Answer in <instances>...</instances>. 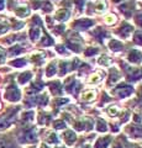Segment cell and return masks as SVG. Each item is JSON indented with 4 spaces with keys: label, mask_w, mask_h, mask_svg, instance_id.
Wrapping results in <instances>:
<instances>
[{
    "label": "cell",
    "mask_w": 142,
    "mask_h": 148,
    "mask_svg": "<svg viewBox=\"0 0 142 148\" xmlns=\"http://www.w3.org/2000/svg\"><path fill=\"white\" fill-rule=\"evenodd\" d=\"M30 34H31V38L35 41V40H37V38H38V36H40V30H38V29H36V27H34V29L31 30Z\"/></svg>",
    "instance_id": "cell-3"
},
{
    "label": "cell",
    "mask_w": 142,
    "mask_h": 148,
    "mask_svg": "<svg viewBox=\"0 0 142 148\" xmlns=\"http://www.w3.org/2000/svg\"><path fill=\"white\" fill-rule=\"evenodd\" d=\"M4 8V0H0V10Z\"/></svg>",
    "instance_id": "cell-11"
},
{
    "label": "cell",
    "mask_w": 142,
    "mask_h": 148,
    "mask_svg": "<svg viewBox=\"0 0 142 148\" xmlns=\"http://www.w3.org/2000/svg\"><path fill=\"white\" fill-rule=\"evenodd\" d=\"M16 14H17V15H19V16H27V15H29V9H27L26 6H20L19 9H17V10H16Z\"/></svg>",
    "instance_id": "cell-2"
},
{
    "label": "cell",
    "mask_w": 142,
    "mask_h": 148,
    "mask_svg": "<svg viewBox=\"0 0 142 148\" xmlns=\"http://www.w3.org/2000/svg\"><path fill=\"white\" fill-rule=\"evenodd\" d=\"M0 148H12L10 143H8L5 141H0Z\"/></svg>",
    "instance_id": "cell-8"
},
{
    "label": "cell",
    "mask_w": 142,
    "mask_h": 148,
    "mask_svg": "<svg viewBox=\"0 0 142 148\" xmlns=\"http://www.w3.org/2000/svg\"><path fill=\"white\" fill-rule=\"evenodd\" d=\"M20 47H19V46H16V47H14V48H11V53L12 54H15V53H17V52H20Z\"/></svg>",
    "instance_id": "cell-10"
},
{
    "label": "cell",
    "mask_w": 142,
    "mask_h": 148,
    "mask_svg": "<svg viewBox=\"0 0 142 148\" xmlns=\"http://www.w3.org/2000/svg\"><path fill=\"white\" fill-rule=\"evenodd\" d=\"M52 64V66H49L48 67V75H53V72L54 71H56V64H54V63H51Z\"/></svg>",
    "instance_id": "cell-7"
},
{
    "label": "cell",
    "mask_w": 142,
    "mask_h": 148,
    "mask_svg": "<svg viewBox=\"0 0 142 148\" xmlns=\"http://www.w3.org/2000/svg\"><path fill=\"white\" fill-rule=\"evenodd\" d=\"M11 64H12V66H15V67H21V66H24V64H25V59H19V61H14Z\"/></svg>",
    "instance_id": "cell-6"
},
{
    "label": "cell",
    "mask_w": 142,
    "mask_h": 148,
    "mask_svg": "<svg viewBox=\"0 0 142 148\" xmlns=\"http://www.w3.org/2000/svg\"><path fill=\"white\" fill-rule=\"evenodd\" d=\"M6 98L9 100H12V101H15L20 98V95H19V91L16 90V88L15 86H10L9 88V90L6 91Z\"/></svg>",
    "instance_id": "cell-1"
},
{
    "label": "cell",
    "mask_w": 142,
    "mask_h": 148,
    "mask_svg": "<svg viewBox=\"0 0 142 148\" xmlns=\"http://www.w3.org/2000/svg\"><path fill=\"white\" fill-rule=\"evenodd\" d=\"M85 95H83V99H85V100H91L95 96V92L94 91H86V92H84Z\"/></svg>",
    "instance_id": "cell-5"
},
{
    "label": "cell",
    "mask_w": 142,
    "mask_h": 148,
    "mask_svg": "<svg viewBox=\"0 0 142 148\" xmlns=\"http://www.w3.org/2000/svg\"><path fill=\"white\" fill-rule=\"evenodd\" d=\"M31 78V73H24V75H21L20 78H19V80H20V83H25V82H27Z\"/></svg>",
    "instance_id": "cell-4"
},
{
    "label": "cell",
    "mask_w": 142,
    "mask_h": 148,
    "mask_svg": "<svg viewBox=\"0 0 142 148\" xmlns=\"http://www.w3.org/2000/svg\"><path fill=\"white\" fill-rule=\"evenodd\" d=\"M5 61V53H4V51L0 48V63H3Z\"/></svg>",
    "instance_id": "cell-9"
}]
</instances>
